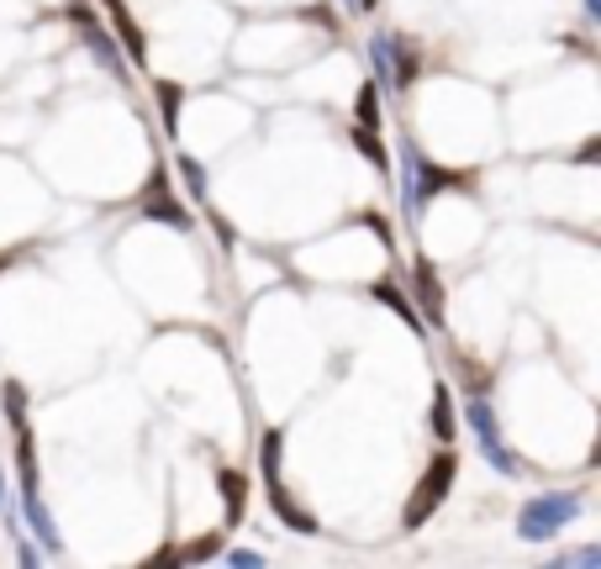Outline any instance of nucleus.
I'll list each match as a JSON object with an SVG mask.
<instances>
[{
    "instance_id": "nucleus-1",
    "label": "nucleus",
    "mask_w": 601,
    "mask_h": 569,
    "mask_svg": "<svg viewBox=\"0 0 601 569\" xmlns=\"http://www.w3.org/2000/svg\"><path fill=\"white\" fill-rule=\"evenodd\" d=\"M575 517H580V496H575V490H559V496H533L528 507L517 511V538L549 543L559 527H570Z\"/></svg>"
},
{
    "instance_id": "nucleus-2",
    "label": "nucleus",
    "mask_w": 601,
    "mask_h": 569,
    "mask_svg": "<svg viewBox=\"0 0 601 569\" xmlns=\"http://www.w3.org/2000/svg\"><path fill=\"white\" fill-rule=\"evenodd\" d=\"M453 453L444 449V453H433V464L422 470V479H417V490H412V501H406V511H401V527H412L417 533L422 522L433 517V511L449 501V490H453Z\"/></svg>"
},
{
    "instance_id": "nucleus-3",
    "label": "nucleus",
    "mask_w": 601,
    "mask_h": 569,
    "mask_svg": "<svg viewBox=\"0 0 601 569\" xmlns=\"http://www.w3.org/2000/svg\"><path fill=\"white\" fill-rule=\"evenodd\" d=\"M69 16L80 22V37H85V48H91L95 59L106 63V69L117 74L121 85H127V80H132V74H127V59H121V54H117V43L106 37V27H101V22H95V16H91V5H85V0H74V5H69Z\"/></svg>"
},
{
    "instance_id": "nucleus-4",
    "label": "nucleus",
    "mask_w": 601,
    "mask_h": 569,
    "mask_svg": "<svg viewBox=\"0 0 601 569\" xmlns=\"http://www.w3.org/2000/svg\"><path fill=\"white\" fill-rule=\"evenodd\" d=\"M412 291H417L422 322H433V332L449 328V317H444V274L433 270V259H417V264H412Z\"/></svg>"
},
{
    "instance_id": "nucleus-5",
    "label": "nucleus",
    "mask_w": 601,
    "mask_h": 569,
    "mask_svg": "<svg viewBox=\"0 0 601 569\" xmlns=\"http://www.w3.org/2000/svg\"><path fill=\"white\" fill-rule=\"evenodd\" d=\"M164 180H169V175H164V164H158V169L149 175V190H143V216L164 222V227H180V233H190V227H196V216H190V211H185L180 201L164 190Z\"/></svg>"
},
{
    "instance_id": "nucleus-6",
    "label": "nucleus",
    "mask_w": 601,
    "mask_h": 569,
    "mask_svg": "<svg viewBox=\"0 0 601 569\" xmlns=\"http://www.w3.org/2000/svg\"><path fill=\"white\" fill-rule=\"evenodd\" d=\"M470 427H475V438H481V453L502 470V475H517V459L507 453V443H502V432H496V417H491V406L485 401H475L470 406Z\"/></svg>"
},
{
    "instance_id": "nucleus-7",
    "label": "nucleus",
    "mask_w": 601,
    "mask_h": 569,
    "mask_svg": "<svg viewBox=\"0 0 601 569\" xmlns=\"http://www.w3.org/2000/svg\"><path fill=\"white\" fill-rule=\"evenodd\" d=\"M270 507L280 511V522H285L291 533H317V517H311L306 507H296V496L285 490V479L280 475H270Z\"/></svg>"
},
{
    "instance_id": "nucleus-8",
    "label": "nucleus",
    "mask_w": 601,
    "mask_h": 569,
    "mask_svg": "<svg viewBox=\"0 0 601 569\" xmlns=\"http://www.w3.org/2000/svg\"><path fill=\"white\" fill-rule=\"evenodd\" d=\"M22 511H27V522H32V533H37V543H43L48 554H59V548H63L59 527H54V517H48V507H43V496H37V490H22Z\"/></svg>"
},
{
    "instance_id": "nucleus-9",
    "label": "nucleus",
    "mask_w": 601,
    "mask_h": 569,
    "mask_svg": "<svg viewBox=\"0 0 601 569\" xmlns=\"http://www.w3.org/2000/svg\"><path fill=\"white\" fill-rule=\"evenodd\" d=\"M111 22H117L121 54H127V59H132L138 69H143V63H149V37L138 32V22H132V16H127V5H111Z\"/></svg>"
},
{
    "instance_id": "nucleus-10",
    "label": "nucleus",
    "mask_w": 601,
    "mask_h": 569,
    "mask_svg": "<svg viewBox=\"0 0 601 569\" xmlns=\"http://www.w3.org/2000/svg\"><path fill=\"white\" fill-rule=\"evenodd\" d=\"M375 300H380V306H391V311H401V322H406L412 332H427V322L417 317V306H412V300L401 296V291H396L391 280H380V285H375Z\"/></svg>"
},
{
    "instance_id": "nucleus-11",
    "label": "nucleus",
    "mask_w": 601,
    "mask_h": 569,
    "mask_svg": "<svg viewBox=\"0 0 601 569\" xmlns=\"http://www.w3.org/2000/svg\"><path fill=\"white\" fill-rule=\"evenodd\" d=\"M354 127H364V132H380V85L369 80V85H360V95H354Z\"/></svg>"
},
{
    "instance_id": "nucleus-12",
    "label": "nucleus",
    "mask_w": 601,
    "mask_h": 569,
    "mask_svg": "<svg viewBox=\"0 0 601 569\" xmlns=\"http://www.w3.org/2000/svg\"><path fill=\"white\" fill-rule=\"evenodd\" d=\"M16 475H22V490H37V449H32L27 422L16 427Z\"/></svg>"
},
{
    "instance_id": "nucleus-13",
    "label": "nucleus",
    "mask_w": 601,
    "mask_h": 569,
    "mask_svg": "<svg viewBox=\"0 0 601 569\" xmlns=\"http://www.w3.org/2000/svg\"><path fill=\"white\" fill-rule=\"evenodd\" d=\"M180 106H185V91L175 80H164V85H158V117H164V132H169V138L180 132Z\"/></svg>"
},
{
    "instance_id": "nucleus-14",
    "label": "nucleus",
    "mask_w": 601,
    "mask_h": 569,
    "mask_svg": "<svg viewBox=\"0 0 601 569\" xmlns=\"http://www.w3.org/2000/svg\"><path fill=\"white\" fill-rule=\"evenodd\" d=\"M222 496H227V527H238L243 522V496H248V485H243L238 470H222Z\"/></svg>"
},
{
    "instance_id": "nucleus-15",
    "label": "nucleus",
    "mask_w": 601,
    "mask_h": 569,
    "mask_svg": "<svg viewBox=\"0 0 601 569\" xmlns=\"http://www.w3.org/2000/svg\"><path fill=\"white\" fill-rule=\"evenodd\" d=\"M433 432L449 443L453 438V395H449V386H433Z\"/></svg>"
},
{
    "instance_id": "nucleus-16",
    "label": "nucleus",
    "mask_w": 601,
    "mask_h": 569,
    "mask_svg": "<svg viewBox=\"0 0 601 569\" xmlns=\"http://www.w3.org/2000/svg\"><path fill=\"white\" fill-rule=\"evenodd\" d=\"M0 401H5V422H11V427H22V422H27V390L16 386V380H5Z\"/></svg>"
},
{
    "instance_id": "nucleus-17",
    "label": "nucleus",
    "mask_w": 601,
    "mask_h": 569,
    "mask_svg": "<svg viewBox=\"0 0 601 569\" xmlns=\"http://www.w3.org/2000/svg\"><path fill=\"white\" fill-rule=\"evenodd\" d=\"M354 143H360V149H364V158H369V164H375L380 175H391V153L380 149V138H375V132H364V127H354Z\"/></svg>"
},
{
    "instance_id": "nucleus-18",
    "label": "nucleus",
    "mask_w": 601,
    "mask_h": 569,
    "mask_svg": "<svg viewBox=\"0 0 601 569\" xmlns=\"http://www.w3.org/2000/svg\"><path fill=\"white\" fill-rule=\"evenodd\" d=\"M211 554H222V533H207V538L190 543V548H175L180 565H201V559H211Z\"/></svg>"
},
{
    "instance_id": "nucleus-19",
    "label": "nucleus",
    "mask_w": 601,
    "mask_h": 569,
    "mask_svg": "<svg viewBox=\"0 0 601 569\" xmlns=\"http://www.w3.org/2000/svg\"><path fill=\"white\" fill-rule=\"evenodd\" d=\"M180 175H185V185H190V195H196V201H207V175H201V164H196V158H185V153H180Z\"/></svg>"
},
{
    "instance_id": "nucleus-20",
    "label": "nucleus",
    "mask_w": 601,
    "mask_h": 569,
    "mask_svg": "<svg viewBox=\"0 0 601 569\" xmlns=\"http://www.w3.org/2000/svg\"><path fill=\"white\" fill-rule=\"evenodd\" d=\"M554 565H586V569H597V565H601V548H580V554H559Z\"/></svg>"
},
{
    "instance_id": "nucleus-21",
    "label": "nucleus",
    "mask_w": 601,
    "mask_h": 569,
    "mask_svg": "<svg viewBox=\"0 0 601 569\" xmlns=\"http://www.w3.org/2000/svg\"><path fill=\"white\" fill-rule=\"evenodd\" d=\"M227 565H238V569H259V565H264V554H248V548H233V554H227Z\"/></svg>"
},
{
    "instance_id": "nucleus-22",
    "label": "nucleus",
    "mask_w": 601,
    "mask_h": 569,
    "mask_svg": "<svg viewBox=\"0 0 601 569\" xmlns=\"http://www.w3.org/2000/svg\"><path fill=\"white\" fill-rule=\"evenodd\" d=\"M211 227H216V238H222V248H233V242H238V233H233V222H222L216 211H211Z\"/></svg>"
},
{
    "instance_id": "nucleus-23",
    "label": "nucleus",
    "mask_w": 601,
    "mask_h": 569,
    "mask_svg": "<svg viewBox=\"0 0 601 569\" xmlns=\"http://www.w3.org/2000/svg\"><path fill=\"white\" fill-rule=\"evenodd\" d=\"M597 153H601V138H591V143L580 149V158H575V164H597Z\"/></svg>"
},
{
    "instance_id": "nucleus-24",
    "label": "nucleus",
    "mask_w": 601,
    "mask_h": 569,
    "mask_svg": "<svg viewBox=\"0 0 601 569\" xmlns=\"http://www.w3.org/2000/svg\"><path fill=\"white\" fill-rule=\"evenodd\" d=\"M586 11H591V16H601V0H586Z\"/></svg>"
},
{
    "instance_id": "nucleus-25",
    "label": "nucleus",
    "mask_w": 601,
    "mask_h": 569,
    "mask_svg": "<svg viewBox=\"0 0 601 569\" xmlns=\"http://www.w3.org/2000/svg\"><path fill=\"white\" fill-rule=\"evenodd\" d=\"M0 507H5V475H0Z\"/></svg>"
},
{
    "instance_id": "nucleus-26",
    "label": "nucleus",
    "mask_w": 601,
    "mask_h": 569,
    "mask_svg": "<svg viewBox=\"0 0 601 569\" xmlns=\"http://www.w3.org/2000/svg\"><path fill=\"white\" fill-rule=\"evenodd\" d=\"M369 5H380V0H360V11H369Z\"/></svg>"
},
{
    "instance_id": "nucleus-27",
    "label": "nucleus",
    "mask_w": 601,
    "mask_h": 569,
    "mask_svg": "<svg viewBox=\"0 0 601 569\" xmlns=\"http://www.w3.org/2000/svg\"><path fill=\"white\" fill-rule=\"evenodd\" d=\"M5 264H11V253H0V270H5Z\"/></svg>"
},
{
    "instance_id": "nucleus-28",
    "label": "nucleus",
    "mask_w": 601,
    "mask_h": 569,
    "mask_svg": "<svg viewBox=\"0 0 601 569\" xmlns=\"http://www.w3.org/2000/svg\"><path fill=\"white\" fill-rule=\"evenodd\" d=\"M106 5H121V0H106Z\"/></svg>"
}]
</instances>
